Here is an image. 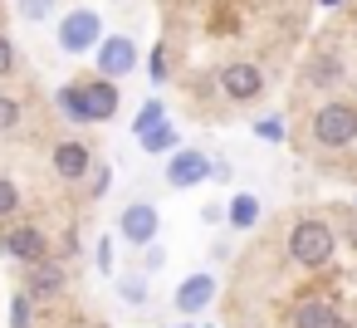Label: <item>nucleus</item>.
<instances>
[{
  "instance_id": "20e7f679",
  "label": "nucleus",
  "mask_w": 357,
  "mask_h": 328,
  "mask_svg": "<svg viewBox=\"0 0 357 328\" xmlns=\"http://www.w3.org/2000/svg\"><path fill=\"white\" fill-rule=\"evenodd\" d=\"M0 255L15 260V264L25 269V264L50 260V255H54V240H50V230L35 225V221H10V225H0Z\"/></svg>"
},
{
  "instance_id": "2eb2a0df",
  "label": "nucleus",
  "mask_w": 357,
  "mask_h": 328,
  "mask_svg": "<svg viewBox=\"0 0 357 328\" xmlns=\"http://www.w3.org/2000/svg\"><path fill=\"white\" fill-rule=\"evenodd\" d=\"M225 221H230L235 230H255V225H259V196H255V191H235L230 206H225Z\"/></svg>"
},
{
  "instance_id": "bb28decb",
  "label": "nucleus",
  "mask_w": 357,
  "mask_h": 328,
  "mask_svg": "<svg viewBox=\"0 0 357 328\" xmlns=\"http://www.w3.org/2000/svg\"><path fill=\"white\" fill-rule=\"evenodd\" d=\"M162 264H167V250H162V245H157V240H152V245H147V250H142V274H157V269H162Z\"/></svg>"
},
{
  "instance_id": "9d476101",
  "label": "nucleus",
  "mask_w": 357,
  "mask_h": 328,
  "mask_svg": "<svg viewBox=\"0 0 357 328\" xmlns=\"http://www.w3.org/2000/svg\"><path fill=\"white\" fill-rule=\"evenodd\" d=\"M157 230H162V211H157L152 201H128V206H123V216H118V235H123V245L147 250V245L157 240Z\"/></svg>"
},
{
  "instance_id": "ddd939ff",
  "label": "nucleus",
  "mask_w": 357,
  "mask_h": 328,
  "mask_svg": "<svg viewBox=\"0 0 357 328\" xmlns=\"http://www.w3.org/2000/svg\"><path fill=\"white\" fill-rule=\"evenodd\" d=\"M289 328H342V313H337L333 299L303 294V299L294 304V313H289Z\"/></svg>"
},
{
  "instance_id": "aec40b11",
  "label": "nucleus",
  "mask_w": 357,
  "mask_h": 328,
  "mask_svg": "<svg viewBox=\"0 0 357 328\" xmlns=\"http://www.w3.org/2000/svg\"><path fill=\"white\" fill-rule=\"evenodd\" d=\"M54 15H59V0H20V20H30V25H45Z\"/></svg>"
},
{
  "instance_id": "f257e3e1",
  "label": "nucleus",
  "mask_w": 357,
  "mask_h": 328,
  "mask_svg": "<svg viewBox=\"0 0 357 328\" xmlns=\"http://www.w3.org/2000/svg\"><path fill=\"white\" fill-rule=\"evenodd\" d=\"M54 103H59V113H64L74 128H93V123H113V118H118V103H123V94H118V84H113V79H103V74H89V79H74V84H64Z\"/></svg>"
},
{
  "instance_id": "f3484780",
  "label": "nucleus",
  "mask_w": 357,
  "mask_h": 328,
  "mask_svg": "<svg viewBox=\"0 0 357 328\" xmlns=\"http://www.w3.org/2000/svg\"><path fill=\"white\" fill-rule=\"evenodd\" d=\"M147 79H152L157 89L176 79V54H172V45H157V50H152V59H147Z\"/></svg>"
},
{
  "instance_id": "f8f14e48",
  "label": "nucleus",
  "mask_w": 357,
  "mask_h": 328,
  "mask_svg": "<svg viewBox=\"0 0 357 328\" xmlns=\"http://www.w3.org/2000/svg\"><path fill=\"white\" fill-rule=\"evenodd\" d=\"M211 299H215V274L211 269H196V274H186L181 284H176V313H186V318H196L201 308H211Z\"/></svg>"
},
{
  "instance_id": "473e14b6",
  "label": "nucleus",
  "mask_w": 357,
  "mask_h": 328,
  "mask_svg": "<svg viewBox=\"0 0 357 328\" xmlns=\"http://www.w3.org/2000/svg\"><path fill=\"white\" fill-rule=\"evenodd\" d=\"M181 328H186V323H181Z\"/></svg>"
},
{
  "instance_id": "39448f33",
  "label": "nucleus",
  "mask_w": 357,
  "mask_h": 328,
  "mask_svg": "<svg viewBox=\"0 0 357 328\" xmlns=\"http://www.w3.org/2000/svg\"><path fill=\"white\" fill-rule=\"evenodd\" d=\"M215 89H220V98L225 103H255L259 94H264V69L255 64V59H225L220 69H215Z\"/></svg>"
},
{
  "instance_id": "9b49d317",
  "label": "nucleus",
  "mask_w": 357,
  "mask_h": 328,
  "mask_svg": "<svg viewBox=\"0 0 357 328\" xmlns=\"http://www.w3.org/2000/svg\"><path fill=\"white\" fill-rule=\"evenodd\" d=\"M93 54H98V74L113 79V84L137 69V40H132V35H103V45H98Z\"/></svg>"
},
{
  "instance_id": "423d86ee",
  "label": "nucleus",
  "mask_w": 357,
  "mask_h": 328,
  "mask_svg": "<svg viewBox=\"0 0 357 328\" xmlns=\"http://www.w3.org/2000/svg\"><path fill=\"white\" fill-rule=\"evenodd\" d=\"M98 45H103V15L98 10L79 6L59 20V50L64 54H93Z\"/></svg>"
},
{
  "instance_id": "393cba45",
  "label": "nucleus",
  "mask_w": 357,
  "mask_h": 328,
  "mask_svg": "<svg viewBox=\"0 0 357 328\" xmlns=\"http://www.w3.org/2000/svg\"><path fill=\"white\" fill-rule=\"evenodd\" d=\"M20 69V54H15V45H10V35L0 30V79H10Z\"/></svg>"
},
{
  "instance_id": "5701e85b",
  "label": "nucleus",
  "mask_w": 357,
  "mask_h": 328,
  "mask_svg": "<svg viewBox=\"0 0 357 328\" xmlns=\"http://www.w3.org/2000/svg\"><path fill=\"white\" fill-rule=\"evenodd\" d=\"M15 211H20V186H15V177L0 172V221L15 216Z\"/></svg>"
},
{
  "instance_id": "c85d7f7f",
  "label": "nucleus",
  "mask_w": 357,
  "mask_h": 328,
  "mask_svg": "<svg viewBox=\"0 0 357 328\" xmlns=\"http://www.w3.org/2000/svg\"><path fill=\"white\" fill-rule=\"evenodd\" d=\"M342 235L352 240V250H357V206L352 211H342Z\"/></svg>"
},
{
  "instance_id": "cd10ccee",
  "label": "nucleus",
  "mask_w": 357,
  "mask_h": 328,
  "mask_svg": "<svg viewBox=\"0 0 357 328\" xmlns=\"http://www.w3.org/2000/svg\"><path fill=\"white\" fill-rule=\"evenodd\" d=\"M98 269H113V235L98 240Z\"/></svg>"
},
{
  "instance_id": "a211bd4d",
  "label": "nucleus",
  "mask_w": 357,
  "mask_h": 328,
  "mask_svg": "<svg viewBox=\"0 0 357 328\" xmlns=\"http://www.w3.org/2000/svg\"><path fill=\"white\" fill-rule=\"evenodd\" d=\"M147 274H118V299L128 304V308H147Z\"/></svg>"
},
{
  "instance_id": "b1692460",
  "label": "nucleus",
  "mask_w": 357,
  "mask_h": 328,
  "mask_svg": "<svg viewBox=\"0 0 357 328\" xmlns=\"http://www.w3.org/2000/svg\"><path fill=\"white\" fill-rule=\"evenodd\" d=\"M284 133H289V128H284V118H279V113H269V118H259V123H255V137H259V142H284Z\"/></svg>"
},
{
  "instance_id": "1a4fd4ad",
  "label": "nucleus",
  "mask_w": 357,
  "mask_h": 328,
  "mask_svg": "<svg viewBox=\"0 0 357 328\" xmlns=\"http://www.w3.org/2000/svg\"><path fill=\"white\" fill-rule=\"evenodd\" d=\"M20 289H25L35 304H45V299H59V294L69 289V264H64L59 255H50V260H40V264H25V274H20Z\"/></svg>"
},
{
  "instance_id": "c756f323",
  "label": "nucleus",
  "mask_w": 357,
  "mask_h": 328,
  "mask_svg": "<svg viewBox=\"0 0 357 328\" xmlns=\"http://www.w3.org/2000/svg\"><path fill=\"white\" fill-rule=\"evenodd\" d=\"M201 221H206V225H220V221H225V206H206Z\"/></svg>"
},
{
  "instance_id": "0eeeda50",
  "label": "nucleus",
  "mask_w": 357,
  "mask_h": 328,
  "mask_svg": "<svg viewBox=\"0 0 357 328\" xmlns=\"http://www.w3.org/2000/svg\"><path fill=\"white\" fill-rule=\"evenodd\" d=\"M167 186L172 191H191V186H201V181H215V162L201 152V147H176L172 157H167Z\"/></svg>"
},
{
  "instance_id": "4468645a",
  "label": "nucleus",
  "mask_w": 357,
  "mask_h": 328,
  "mask_svg": "<svg viewBox=\"0 0 357 328\" xmlns=\"http://www.w3.org/2000/svg\"><path fill=\"white\" fill-rule=\"evenodd\" d=\"M342 74H347V69H342V59H337L333 50H313V54L303 59V84H308V89H337Z\"/></svg>"
},
{
  "instance_id": "dca6fc26",
  "label": "nucleus",
  "mask_w": 357,
  "mask_h": 328,
  "mask_svg": "<svg viewBox=\"0 0 357 328\" xmlns=\"http://www.w3.org/2000/svg\"><path fill=\"white\" fill-rule=\"evenodd\" d=\"M137 147H142V152H147V157H162V152H167V157H172V152H176V147H181V133H176V128H172V123H157V128H147V133H142V137H137Z\"/></svg>"
},
{
  "instance_id": "6ab92c4d",
  "label": "nucleus",
  "mask_w": 357,
  "mask_h": 328,
  "mask_svg": "<svg viewBox=\"0 0 357 328\" xmlns=\"http://www.w3.org/2000/svg\"><path fill=\"white\" fill-rule=\"evenodd\" d=\"M20 123H25V103H20L15 94H6V89H0V137H10Z\"/></svg>"
},
{
  "instance_id": "6e6552de",
  "label": "nucleus",
  "mask_w": 357,
  "mask_h": 328,
  "mask_svg": "<svg viewBox=\"0 0 357 328\" xmlns=\"http://www.w3.org/2000/svg\"><path fill=\"white\" fill-rule=\"evenodd\" d=\"M50 167H54L59 181L84 186V177L93 172V147H89V137H59L54 152H50Z\"/></svg>"
},
{
  "instance_id": "7c9ffc66",
  "label": "nucleus",
  "mask_w": 357,
  "mask_h": 328,
  "mask_svg": "<svg viewBox=\"0 0 357 328\" xmlns=\"http://www.w3.org/2000/svg\"><path fill=\"white\" fill-rule=\"evenodd\" d=\"M318 6H328V10H333V6H342V0H318Z\"/></svg>"
},
{
  "instance_id": "2f4dec72",
  "label": "nucleus",
  "mask_w": 357,
  "mask_h": 328,
  "mask_svg": "<svg viewBox=\"0 0 357 328\" xmlns=\"http://www.w3.org/2000/svg\"><path fill=\"white\" fill-rule=\"evenodd\" d=\"M342 328H357V323H342Z\"/></svg>"
},
{
  "instance_id": "4be33fe9",
  "label": "nucleus",
  "mask_w": 357,
  "mask_h": 328,
  "mask_svg": "<svg viewBox=\"0 0 357 328\" xmlns=\"http://www.w3.org/2000/svg\"><path fill=\"white\" fill-rule=\"evenodd\" d=\"M10 328H35V299L25 289L10 294Z\"/></svg>"
},
{
  "instance_id": "412c9836",
  "label": "nucleus",
  "mask_w": 357,
  "mask_h": 328,
  "mask_svg": "<svg viewBox=\"0 0 357 328\" xmlns=\"http://www.w3.org/2000/svg\"><path fill=\"white\" fill-rule=\"evenodd\" d=\"M157 123H167V108H162V98H147L142 103V113L132 118V137H142L147 128H157Z\"/></svg>"
},
{
  "instance_id": "7ed1b4c3",
  "label": "nucleus",
  "mask_w": 357,
  "mask_h": 328,
  "mask_svg": "<svg viewBox=\"0 0 357 328\" xmlns=\"http://www.w3.org/2000/svg\"><path fill=\"white\" fill-rule=\"evenodd\" d=\"M308 137H313V147H323V152L352 147V142H357V103L328 98V103L308 118Z\"/></svg>"
},
{
  "instance_id": "a878e982",
  "label": "nucleus",
  "mask_w": 357,
  "mask_h": 328,
  "mask_svg": "<svg viewBox=\"0 0 357 328\" xmlns=\"http://www.w3.org/2000/svg\"><path fill=\"white\" fill-rule=\"evenodd\" d=\"M108 186H113V167H98V162H93V172H89V196L98 201V196H108Z\"/></svg>"
},
{
  "instance_id": "f03ea898",
  "label": "nucleus",
  "mask_w": 357,
  "mask_h": 328,
  "mask_svg": "<svg viewBox=\"0 0 357 328\" xmlns=\"http://www.w3.org/2000/svg\"><path fill=\"white\" fill-rule=\"evenodd\" d=\"M333 255H337V230H333L323 216L294 221V230H289V260H294V264H303V269H328Z\"/></svg>"
}]
</instances>
